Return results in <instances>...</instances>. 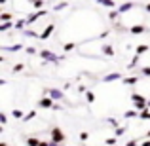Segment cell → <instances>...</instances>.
Segmentation results:
<instances>
[{
  "instance_id": "21",
  "label": "cell",
  "mask_w": 150,
  "mask_h": 146,
  "mask_svg": "<svg viewBox=\"0 0 150 146\" xmlns=\"http://www.w3.org/2000/svg\"><path fill=\"white\" fill-rule=\"evenodd\" d=\"M74 48H76V42H69V44L63 46V49H65V51H70V49H74Z\"/></svg>"
},
{
  "instance_id": "20",
  "label": "cell",
  "mask_w": 150,
  "mask_h": 146,
  "mask_svg": "<svg viewBox=\"0 0 150 146\" xmlns=\"http://www.w3.org/2000/svg\"><path fill=\"white\" fill-rule=\"evenodd\" d=\"M33 118H36V112H34V110H30V112L27 114L25 118H23V121H30V120H33Z\"/></svg>"
},
{
  "instance_id": "38",
  "label": "cell",
  "mask_w": 150,
  "mask_h": 146,
  "mask_svg": "<svg viewBox=\"0 0 150 146\" xmlns=\"http://www.w3.org/2000/svg\"><path fill=\"white\" fill-rule=\"evenodd\" d=\"M118 13H120L118 10H116V11H110V19H116V17H118Z\"/></svg>"
},
{
  "instance_id": "2",
  "label": "cell",
  "mask_w": 150,
  "mask_h": 146,
  "mask_svg": "<svg viewBox=\"0 0 150 146\" xmlns=\"http://www.w3.org/2000/svg\"><path fill=\"white\" fill-rule=\"evenodd\" d=\"M40 57L44 59V61L59 63V61H63V59H65V55H61V57H57V55H55L53 51H50V49H42V51H40Z\"/></svg>"
},
{
  "instance_id": "30",
  "label": "cell",
  "mask_w": 150,
  "mask_h": 146,
  "mask_svg": "<svg viewBox=\"0 0 150 146\" xmlns=\"http://www.w3.org/2000/svg\"><path fill=\"white\" fill-rule=\"evenodd\" d=\"M116 139H118V137H116V135H114V137H110V139H106V144H108V146H112V144H116Z\"/></svg>"
},
{
  "instance_id": "3",
  "label": "cell",
  "mask_w": 150,
  "mask_h": 146,
  "mask_svg": "<svg viewBox=\"0 0 150 146\" xmlns=\"http://www.w3.org/2000/svg\"><path fill=\"white\" fill-rule=\"evenodd\" d=\"M51 140H53V142H63V140H65V133L61 131V127L51 129Z\"/></svg>"
},
{
  "instance_id": "23",
  "label": "cell",
  "mask_w": 150,
  "mask_h": 146,
  "mask_svg": "<svg viewBox=\"0 0 150 146\" xmlns=\"http://www.w3.org/2000/svg\"><path fill=\"white\" fill-rule=\"evenodd\" d=\"M4 49H8V51H19V49H23V46L21 44H15V46H10V48H4Z\"/></svg>"
},
{
  "instance_id": "28",
  "label": "cell",
  "mask_w": 150,
  "mask_h": 146,
  "mask_svg": "<svg viewBox=\"0 0 150 146\" xmlns=\"http://www.w3.org/2000/svg\"><path fill=\"white\" fill-rule=\"evenodd\" d=\"M23 68H25V65H23V63H17V65L13 66V72H21Z\"/></svg>"
},
{
  "instance_id": "5",
  "label": "cell",
  "mask_w": 150,
  "mask_h": 146,
  "mask_svg": "<svg viewBox=\"0 0 150 146\" xmlns=\"http://www.w3.org/2000/svg\"><path fill=\"white\" fill-rule=\"evenodd\" d=\"M46 93H48L53 101H63V99H65V93H63L61 89H48Z\"/></svg>"
},
{
  "instance_id": "45",
  "label": "cell",
  "mask_w": 150,
  "mask_h": 146,
  "mask_svg": "<svg viewBox=\"0 0 150 146\" xmlns=\"http://www.w3.org/2000/svg\"><path fill=\"white\" fill-rule=\"evenodd\" d=\"M148 108H150V101H148Z\"/></svg>"
},
{
  "instance_id": "43",
  "label": "cell",
  "mask_w": 150,
  "mask_h": 146,
  "mask_svg": "<svg viewBox=\"0 0 150 146\" xmlns=\"http://www.w3.org/2000/svg\"><path fill=\"white\" fill-rule=\"evenodd\" d=\"M144 8H146V11L150 13V4H146V6H144Z\"/></svg>"
},
{
  "instance_id": "37",
  "label": "cell",
  "mask_w": 150,
  "mask_h": 146,
  "mask_svg": "<svg viewBox=\"0 0 150 146\" xmlns=\"http://www.w3.org/2000/svg\"><path fill=\"white\" fill-rule=\"evenodd\" d=\"M6 121H8V118H6V114H0V123H6Z\"/></svg>"
},
{
  "instance_id": "36",
  "label": "cell",
  "mask_w": 150,
  "mask_h": 146,
  "mask_svg": "<svg viewBox=\"0 0 150 146\" xmlns=\"http://www.w3.org/2000/svg\"><path fill=\"white\" fill-rule=\"evenodd\" d=\"M25 51H27L29 55H34V53H36V49H34V48H30V46H29V48H25Z\"/></svg>"
},
{
  "instance_id": "12",
  "label": "cell",
  "mask_w": 150,
  "mask_h": 146,
  "mask_svg": "<svg viewBox=\"0 0 150 146\" xmlns=\"http://www.w3.org/2000/svg\"><path fill=\"white\" fill-rule=\"evenodd\" d=\"M133 8V2H125V4H122L120 8H118V11H120V13H125V11H129Z\"/></svg>"
},
{
  "instance_id": "1",
  "label": "cell",
  "mask_w": 150,
  "mask_h": 146,
  "mask_svg": "<svg viewBox=\"0 0 150 146\" xmlns=\"http://www.w3.org/2000/svg\"><path fill=\"white\" fill-rule=\"evenodd\" d=\"M131 101H133V106H135L139 112H141V110H144V108H148V101L143 95H139V93H133V95H131Z\"/></svg>"
},
{
  "instance_id": "40",
  "label": "cell",
  "mask_w": 150,
  "mask_h": 146,
  "mask_svg": "<svg viewBox=\"0 0 150 146\" xmlns=\"http://www.w3.org/2000/svg\"><path fill=\"white\" fill-rule=\"evenodd\" d=\"M50 146H61V142H53V140H50Z\"/></svg>"
},
{
  "instance_id": "29",
  "label": "cell",
  "mask_w": 150,
  "mask_h": 146,
  "mask_svg": "<svg viewBox=\"0 0 150 146\" xmlns=\"http://www.w3.org/2000/svg\"><path fill=\"white\" fill-rule=\"evenodd\" d=\"M10 19H11V13H2V15H0V21H10Z\"/></svg>"
},
{
  "instance_id": "19",
  "label": "cell",
  "mask_w": 150,
  "mask_h": 146,
  "mask_svg": "<svg viewBox=\"0 0 150 146\" xmlns=\"http://www.w3.org/2000/svg\"><path fill=\"white\" fill-rule=\"evenodd\" d=\"M25 25H27V21H25V19H21V21L15 23V29H17V30H23V29H25Z\"/></svg>"
},
{
  "instance_id": "8",
  "label": "cell",
  "mask_w": 150,
  "mask_h": 146,
  "mask_svg": "<svg viewBox=\"0 0 150 146\" xmlns=\"http://www.w3.org/2000/svg\"><path fill=\"white\" fill-rule=\"evenodd\" d=\"M103 53H105L106 57H114V48L108 46V44H105V46H103Z\"/></svg>"
},
{
  "instance_id": "44",
  "label": "cell",
  "mask_w": 150,
  "mask_h": 146,
  "mask_svg": "<svg viewBox=\"0 0 150 146\" xmlns=\"http://www.w3.org/2000/svg\"><path fill=\"white\" fill-rule=\"evenodd\" d=\"M0 146H8V144H6V142H0Z\"/></svg>"
},
{
  "instance_id": "33",
  "label": "cell",
  "mask_w": 150,
  "mask_h": 146,
  "mask_svg": "<svg viewBox=\"0 0 150 146\" xmlns=\"http://www.w3.org/2000/svg\"><path fill=\"white\" fill-rule=\"evenodd\" d=\"M80 139H82V140H88V139H89V133H88V131H82V133H80Z\"/></svg>"
},
{
  "instance_id": "35",
  "label": "cell",
  "mask_w": 150,
  "mask_h": 146,
  "mask_svg": "<svg viewBox=\"0 0 150 146\" xmlns=\"http://www.w3.org/2000/svg\"><path fill=\"white\" fill-rule=\"evenodd\" d=\"M106 121H108L110 125H116V127H118V120H116V118H108Z\"/></svg>"
},
{
  "instance_id": "42",
  "label": "cell",
  "mask_w": 150,
  "mask_h": 146,
  "mask_svg": "<svg viewBox=\"0 0 150 146\" xmlns=\"http://www.w3.org/2000/svg\"><path fill=\"white\" fill-rule=\"evenodd\" d=\"M38 146H50V142H44V140H40V144Z\"/></svg>"
},
{
  "instance_id": "17",
  "label": "cell",
  "mask_w": 150,
  "mask_h": 146,
  "mask_svg": "<svg viewBox=\"0 0 150 146\" xmlns=\"http://www.w3.org/2000/svg\"><path fill=\"white\" fill-rule=\"evenodd\" d=\"M11 116H13L15 120H23V118H25V114H23V112H21V110H19V108H15L13 112H11Z\"/></svg>"
},
{
  "instance_id": "6",
  "label": "cell",
  "mask_w": 150,
  "mask_h": 146,
  "mask_svg": "<svg viewBox=\"0 0 150 146\" xmlns=\"http://www.w3.org/2000/svg\"><path fill=\"white\" fill-rule=\"evenodd\" d=\"M46 13H48V11H46V10H38L36 13H33V15H29V17H27V23H29V25H30V23H34V21H36V19H38V17H42V15H46Z\"/></svg>"
},
{
  "instance_id": "31",
  "label": "cell",
  "mask_w": 150,
  "mask_h": 146,
  "mask_svg": "<svg viewBox=\"0 0 150 146\" xmlns=\"http://www.w3.org/2000/svg\"><path fill=\"white\" fill-rule=\"evenodd\" d=\"M63 8H67V2H61V4H57V6H55L53 10H55V11H61Z\"/></svg>"
},
{
  "instance_id": "24",
  "label": "cell",
  "mask_w": 150,
  "mask_h": 146,
  "mask_svg": "<svg viewBox=\"0 0 150 146\" xmlns=\"http://www.w3.org/2000/svg\"><path fill=\"white\" fill-rule=\"evenodd\" d=\"M99 4H105V6H108V8H114V0H97Z\"/></svg>"
},
{
  "instance_id": "41",
  "label": "cell",
  "mask_w": 150,
  "mask_h": 146,
  "mask_svg": "<svg viewBox=\"0 0 150 146\" xmlns=\"http://www.w3.org/2000/svg\"><path fill=\"white\" fill-rule=\"evenodd\" d=\"M141 146H150V139H146V140H144V142L141 144Z\"/></svg>"
},
{
  "instance_id": "7",
  "label": "cell",
  "mask_w": 150,
  "mask_h": 146,
  "mask_svg": "<svg viewBox=\"0 0 150 146\" xmlns=\"http://www.w3.org/2000/svg\"><path fill=\"white\" fill-rule=\"evenodd\" d=\"M53 30H55V25H48V27L44 29V32L40 34V40H48V38L51 36V32H53Z\"/></svg>"
},
{
  "instance_id": "14",
  "label": "cell",
  "mask_w": 150,
  "mask_h": 146,
  "mask_svg": "<svg viewBox=\"0 0 150 146\" xmlns=\"http://www.w3.org/2000/svg\"><path fill=\"white\" fill-rule=\"evenodd\" d=\"M129 30H131L133 34H141V32H144V30H146V27H144V25H135V27H131Z\"/></svg>"
},
{
  "instance_id": "22",
  "label": "cell",
  "mask_w": 150,
  "mask_h": 146,
  "mask_svg": "<svg viewBox=\"0 0 150 146\" xmlns=\"http://www.w3.org/2000/svg\"><path fill=\"white\" fill-rule=\"evenodd\" d=\"M30 4H33V6L36 8V10H40V8L44 6V2H42V0H30Z\"/></svg>"
},
{
  "instance_id": "11",
  "label": "cell",
  "mask_w": 150,
  "mask_h": 146,
  "mask_svg": "<svg viewBox=\"0 0 150 146\" xmlns=\"http://www.w3.org/2000/svg\"><path fill=\"white\" fill-rule=\"evenodd\" d=\"M137 82H139V78H137V76H129V78H124V80H122V84L133 85V84H137Z\"/></svg>"
},
{
  "instance_id": "39",
  "label": "cell",
  "mask_w": 150,
  "mask_h": 146,
  "mask_svg": "<svg viewBox=\"0 0 150 146\" xmlns=\"http://www.w3.org/2000/svg\"><path fill=\"white\" fill-rule=\"evenodd\" d=\"M125 146H137V140H135V139H133V140H129V142L125 144Z\"/></svg>"
},
{
  "instance_id": "4",
  "label": "cell",
  "mask_w": 150,
  "mask_h": 146,
  "mask_svg": "<svg viewBox=\"0 0 150 146\" xmlns=\"http://www.w3.org/2000/svg\"><path fill=\"white\" fill-rule=\"evenodd\" d=\"M53 104H55V101L50 95L48 97H42L40 101H38V106H40V108H53Z\"/></svg>"
},
{
  "instance_id": "18",
  "label": "cell",
  "mask_w": 150,
  "mask_h": 146,
  "mask_svg": "<svg viewBox=\"0 0 150 146\" xmlns=\"http://www.w3.org/2000/svg\"><path fill=\"white\" fill-rule=\"evenodd\" d=\"M150 48L148 46H137V55H143V53H146Z\"/></svg>"
},
{
  "instance_id": "26",
  "label": "cell",
  "mask_w": 150,
  "mask_h": 146,
  "mask_svg": "<svg viewBox=\"0 0 150 146\" xmlns=\"http://www.w3.org/2000/svg\"><path fill=\"white\" fill-rule=\"evenodd\" d=\"M23 34H25V36H34V38H40V34L33 32V30H23Z\"/></svg>"
},
{
  "instance_id": "46",
  "label": "cell",
  "mask_w": 150,
  "mask_h": 146,
  "mask_svg": "<svg viewBox=\"0 0 150 146\" xmlns=\"http://www.w3.org/2000/svg\"><path fill=\"white\" fill-rule=\"evenodd\" d=\"M112 146H114V144H112Z\"/></svg>"
},
{
  "instance_id": "34",
  "label": "cell",
  "mask_w": 150,
  "mask_h": 146,
  "mask_svg": "<svg viewBox=\"0 0 150 146\" xmlns=\"http://www.w3.org/2000/svg\"><path fill=\"white\" fill-rule=\"evenodd\" d=\"M137 63H139V55H137V53H135V57H133V61H131V63H129V66H135V65H137Z\"/></svg>"
},
{
  "instance_id": "13",
  "label": "cell",
  "mask_w": 150,
  "mask_h": 146,
  "mask_svg": "<svg viewBox=\"0 0 150 146\" xmlns=\"http://www.w3.org/2000/svg\"><path fill=\"white\" fill-rule=\"evenodd\" d=\"M139 114H141L139 110H137V108H133V110H127V112L124 114V118H127V120H131V118H137Z\"/></svg>"
},
{
  "instance_id": "32",
  "label": "cell",
  "mask_w": 150,
  "mask_h": 146,
  "mask_svg": "<svg viewBox=\"0 0 150 146\" xmlns=\"http://www.w3.org/2000/svg\"><path fill=\"white\" fill-rule=\"evenodd\" d=\"M141 72H143V76H150V66H143Z\"/></svg>"
},
{
  "instance_id": "27",
  "label": "cell",
  "mask_w": 150,
  "mask_h": 146,
  "mask_svg": "<svg viewBox=\"0 0 150 146\" xmlns=\"http://www.w3.org/2000/svg\"><path fill=\"white\" fill-rule=\"evenodd\" d=\"M86 99H88V102H93V101H95V95H93V91H88V93H86Z\"/></svg>"
},
{
  "instance_id": "16",
  "label": "cell",
  "mask_w": 150,
  "mask_h": 146,
  "mask_svg": "<svg viewBox=\"0 0 150 146\" xmlns=\"http://www.w3.org/2000/svg\"><path fill=\"white\" fill-rule=\"evenodd\" d=\"M139 118H141V120H150V108H144V110H141Z\"/></svg>"
},
{
  "instance_id": "25",
  "label": "cell",
  "mask_w": 150,
  "mask_h": 146,
  "mask_svg": "<svg viewBox=\"0 0 150 146\" xmlns=\"http://www.w3.org/2000/svg\"><path fill=\"white\" fill-rule=\"evenodd\" d=\"M124 133H125V127H116V129H114V135H116V137H122Z\"/></svg>"
},
{
  "instance_id": "9",
  "label": "cell",
  "mask_w": 150,
  "mask_h": 146,
  "mask_svg": "<svg viewBox=\"0 0 150 146\" xmlns=\"http://www.w3.org/2000/svg\"><path fill=\"white\" fill-rule=\"evenodd\" d=\"M122 74L120 72H112V74H106L105 76V82H114V80H120Z\"/></svg>"
},
{
  "instance_id": "15",
  "label": "cell",
  "mask_w": 150,
  "mask_h": 146,
  "mask_svg": "<svg viewBox=\"0 0 150 146\" xmlns=\"http://www.w3.org/2000/svg\"><path fill=\"white\" fill-rule=\"evenodd\" d=\"M38 144H40V139H36V137L27 139V146H38Z\"/></svg>"
},
{
  "instance_id": "10",
  "label": "cell",
  "mask_w": 150,
  "mask_h": 146,
  "mask_svg": "<svg viewBox=\"0 0 150 146\" xmlns=\"http://www.w3.org/2000/svg\"><path fill=\"white\" fill-rule=\"evenodd\" d=\"M11 27H15V23H11V21H4L2 25H0V32H6V30H10Z\"/></svg>"
}]
</instances>
